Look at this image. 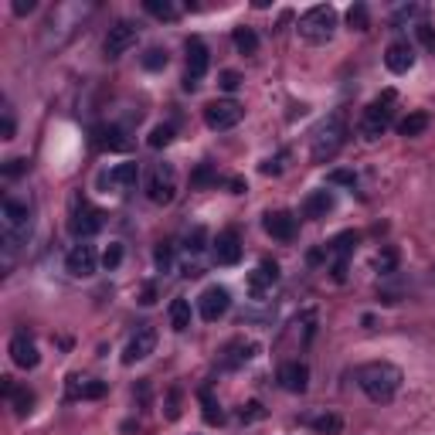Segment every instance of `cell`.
Returning <instances> with one entry per match:
<instances>
[{"mask_svg": "<svg viewBox=\"0 0 435 435\" xmlns=\"http://www.w3.org/2000/svg\"><path fill=\"white\" fill-rule=\"evenodd\" d=\"M20 173H27V160H24V157H14V160L4 164V177H7V180H14Z\"/></svg>", "mask_w": 435, "mask_h": 435, "instance_id": "obj_39", "label": "cell"}, {"mask_svg": "<svg viewBox=\"0 0 435 435\" xmlns=\"http://www.w3.org/2000/svg\"><path fill=\"white\" fill-rule=\"evenodd\" d=\"M296 31H300V38L306 44H326L333 38V31H337V11L330 4H317V7H310L300 18Z\"/></svg>", "mask_w": 435, "mask_h": 435, "instance_id": "obj_3", "label": "cell"}, {"mask_svg": "<svg viewBox=\"0 0 435 435\" xmlns=\"http://www.w3.org/2000/svg\"><path fill=\"white\" fill-rule=\"evenodd\" d=\"M255 354H259V343L245 341V337H235V341L225 347V367H231V371H235V367H245Z\"/></svg>", "mask_w": 435, "mask_h": 435, "instance_id": "obj_21", "label": "cell"}, {"mask_svg": "<svg viewBox=\"0 0 435 435\" xmlns=\"http://www.w3.org/2000/svg\"><path fill=\"white\" fill-rule=\"evenodd\" d=\"M204 242H208V231H204V228H194L188 235V242H184V248L197 255V252H204Z\"/></svg>", "mask_w": 435, "mask_h": 435, "instance_id": "obj_37", "label": "cell"}, {"mask_svg": "<svg viewBox=\"0 0 435 435\" xmlns=\"http://www.w3.org/2000/svg\"><path fill=\"white\" fill-rule=\"evenodd\" d=\"M333 208H337L333 190H313V194L303 201V214L310 218V221H320V218H326Z\"/></svg>", "mask_w": 435, "mask_h": 435, "instance_id": "obj_20", "label": "cell"}, {"mask_svg": "<svg viewBox=\"0 0 435 435\" xmlns=\"http://www.w3.org/2000/svg\"><path fill=\"white\" fill-rule=\"evenodd\" d=\"M415 35H418V41H422L429 51H435V27H432V24H425V20H422V24L415 27Z\"/></svg>", "mask_w": 435, "mask_h": 435, "instance_id": "obj_40", "label": "cell"}, {"mask_svg": "<svg viewBox=\"0 0 435 435\" xmlns=\"http://www.w3.org/2000/svg\"><path fill=\"white\" fill-rule=\"evenodd\" d=\"M106 395V381H92V378H82V374H72L68 378V398H102Z\"/></svg>", "mask_w": 435, "mask_h": 435, "instance_id": "obj_23", "label": "cell"}, {"mask_svg": "<svg viewBox=\"0 0 435 435\" xmlns=\"http://www.w3.org/2000/svg\"><path fill=\"white\" fill-rule=\"evenodd\" d=\"M306 422H310L313 432H320V435H341V429H343L341 415H317V418H306Z\"/></svg>", "mask_w": 435, "mask_h": 435, "instance_id": "obj_27", "label": "cell"}, {"mask_svg": "<svg viewBox=\"0 0 435 435\" xmlns=\"http://www.w3.org/2000/svg\"><path fill=\"white\" fill-rule=\"evenodd\" d=\"M395 89H388V92H381L367 109L360 116V136L364 140H378L381 133L388 130L391 123H395Z\"/></svg>", "mask_w": 435, "mask_h": 435, "instance_id": "obj_4", "label": "cell"}, {"mask_svg": "<svg viewBox=\"0 0 435 435\" xmlns=\"http://www.w3.org/2000/svg\"><path fill=\"white\" fill-rule=\"evenodd\" d=\"M0 136L4 140H14V113L4 109V123H0Z\"/></svg>", "mask_w": 435, "mask_h": 435, "instance_id": "obj_46", "label": "cell"}, {"mask_svg": "<svg viewBox=\"0 0 435 435\" xmlns=\"http://www.w3.org/2000/svg\"><path fill=\"white\" fill-rule=\"evenodd\" d=\"M231 190H235V194H245V180H238V177H235V180H231Z\"/></svg>", "mask_w": 435, "mask_h": 435, "instance_id": "obj_50", "label": "cell"}, {"mask_svg": "<svg viewBox=\"0 0 435 435\" xmlns=\"http://www.w3.org/2000/svg\"><path fill=\"white\" fill-rule=\"evenodd\" d=\"M242 116H245V109L235 102V99H214V102H208L204 106V123H208L211 130H235L238 123H242Z\"/></svg>", "mask_w": 435, "mask_h": 435, "instance_id": "obj_7", "label": "cell"}, {"mask_svg": "<svg viewBox=\"0 0 435 435\" xmlns=\"http://www.w3.org/2000/svg\"><path fill=\"white\" fill-rule=\"evenodd\" d=\"M167 418H171V422L180 418V391H177V388L167 395Z\"/></svg>", "mask_w": 435, "mask_h": 435, "instance_id": "obj_42", "label": "cell"}, {"mask_svg": "<svg viewBox=\"0 0 435 435\" xmlns=\"http://www.w3.org/2000/svg\"><path fill=\"white\" fill-rule=\"evenodd\" d=\"M171 326L177 333H184L190 326V303L188 300H173L171 303Z\"/></svg>", "mask_w": 435, "mask_h": 435, "instance_id": "obj_26", "label": "cell"}, {"mask_svg": "<svg viewBox=\"0 0 435 435\" xmlns=\"http://www.w3.org/2000/svg\"><path fill=\"white\" fill-rule=\"evenodd\" d=\"M228 306H231V293H228L225 286H208V289L201 293V300H197V310H201V317L208 323L221 320L228 313Z\"/></svg>", "mask_w": 435, "mask_h": 435, "instance_id": "obj_12", "label": "cell"}, {"mask_svg": "<svg viewBox=\"0 0 435 435\" xmlns=\"http://www.w3.org/2000/svg\"><path fill=\"white\" fill-rule=\"evenodd\" d=\"M4 395L11 398V405H14V412H18V415H27V412H31V405H35V395H31L27 388H18L11 378H4Z\"/></svg>", "mask_w": 435, "mask_h": 435, "instance_id": "obj_24", "label": "cell"}, {"mask_svg": "<svg viewBox=\"0 0 435 435\" xmlns=\"http://www.w3.org/2000/svg\"><path fill=\"white\" fill-rule=\"evenodd\" d=\"M286 160H289V153H276V157H269L262 164V173H283V167H286Z\"/></svg>", "mask_w": 435, "mask_h": 435, "instance_id": "obj_41", "label": "cell"}, {"mask_svg": "<svg viewBox=\"0 0 435 435\" xmlns=\"http://www.w3.org/2000/svg\"><path fill=\"white\" fill-rule=\"evenodd\" d=\"M238 85H242V75H238V72H221V89H225V92H235Z\"/></svg>", "mask_w": 435, "mask_h": 435, "instance_id": "obj_44", "label": "cell"}, {"mask_svg": "<svg viewBox=\"0 0 435 435\" xmlns=\"http://www.w3.org/2000/svg\"><path fill=\"white\" fill-rule=\"evenodd\" d=\"M354 245H357V235H354V231H341V235L330 242V252H333L337 259H343V262H347V259H350V252H354Z\"/></svg>", "mask_w": 435, "mask_h": 435, "instance_id": "obj_29", "label": "cell"}, {"mask_svg": "<svg viewBox=\"0 0 435 435\" xmlns=\"http://www.w3.org/2000/svg\"><path fill=\"white\" fill-rule=\"evenodd\" d=\"M95 265H99V255H95V245H89V242L72 245L68 255H65V269H68V276H75V279H89L95 272Z\"/></svg>", "mask_w": 435, "mask_h": 435, "instance_id": "obj_10", "label": "cell"}, {"mask_svg": "<svg viewBox=\"0 0 435 435\" xmlns=\"http://www.w3.org/2000/svg\"><path fill=\"white\" fill-rule=\"evenodd\" d=\"M136 177H140V164H116L109 173H102L99 177V184L102 188H109V190H130L133 184H136Z\"/></svg>", "mask_w": 435, "mask_h": 435, "instance_id": "obj_19", "label": "cell"}, {"mask_svg": "<svg viewBox=\"0 0 435 435\" xmlns=\"http://www.w3.org/2000/svg\"><path fill=\"white\" fill-rule=\"evenodd\" d=\"M429 286H432V289H435V265H432V269H429Z\"/></svg>", "mask_w": 435, "mask_h": 435, "instance_id": "obj_51", "label": "cell"}, {"mask_svg": "<svg viewBox=\"0 0 435 435\" xmlns=\"http://www.w3.org/2000/svg\"><path fill=\"white\" fill-rule=\"evenodd\" d=\"M384 65H388V72H395V75L412 72V65H415V48H412L408 41H391L388 51H384Z\"/></svg>", "mask_w": 435, "mask_h": 435, "instance_id": "obj_15", "label": "cell"}, {"mask_svg": "<svg viewBox=\"0 0 435 435\" xmlns=\"http://www.w3.org/2000/svg\"><path fill=\"white\" fill-rule=\"evenodd\" d=\"M92 143L99 150H130V140H126V133L119 130V126H95L92 130Z\"/></svg>", "mask_w": 435, "mask_h": 435, "instance_id": "obj_22", "label": "cell"}, {"mask_svg": "<svg viewBox=\"0 0 435 435\" xmlns=\"http://www.w3.org/2000/svg\"><path fill=\"white\" fill-rule=\"evenodd\" d=\"M147 197L153 204H171L177 197V171L173 164H153L147 173Z\"/></svg>", "mask_w": 435, "mask_h": 435, "instance_id": "obj_5", "label": "cell"}, {"mask_svg": "<svg viewBox=\"0 0 435 435\" xmlns=\"http://www.w3.org/2000/svg\"><path fill=\"white\" fill-rule=\"evenodd\" d=\"M265 412H262V405L259 401H248L245 408H242V422H255V418H262Z\"/></svg>", "mask_w": 435, "mask_h": 435, "instance_id": "obj_45", "label": "cell"}, {"mask_svg": "<svg viewBox=\"0 0 435 435\" xmlns=\"http://www.w3.org/2000/svg\"><path fill=\"white\" fill-rule=\"evenodd\" d=\"M11 360H14L18 367H24V371H35L41 364L38 343H35V337H31L27 330H18V333L11 337Z\"/></svg>", "mask_w": 435, "mask_h": 435, "instance_id": "obj_13", "label": "cell"}, {"mask_svg": "<svg viewBox=\"0 0 435 435\" xmlns=\"http://www.w3.org/2000/svg\"><path fill=\"white\" fill-rule=\"evenodd\" d=\"M425 130H429V116L425 113H408L398 123V133H401V136H422Z\"/></svg>", "mask_w": 435, "mask_h": 435, "instance_id": "obj_25", "label": "cell"}, {"mask_svg": "<svg viewBox=\"0 0 435 435\" xmlns=\"http://www.w3.org/2000/svg\"><path fill=\"white\" fill-rule=\"evenodd\" d=\"M211 180H218V177H214V171H211V164H201V167H197V173H194V184H197V188H204V184H211Z\"/></svg>", "mask_w": 435, "mask_h": 435, "instance_id": "obj_43", "label": "cell"}, {"mask_svg": "<svg viewBox=\"0 0 435 435\" xmlns=\"http://www.w3.org/2000/svg\"><path fill=\"white\" fill-rule=\"evenodd\" d=\"M211 58H208V44L201 38H190L188 41V78H184V89H197V82L204 78V72H208Z\"/></svg>", "mask_w": 435, "mask_h": 435, "instance_id": "obj_11", "label": "cell"}, {"mask_svg": "<svg viewBox=\"0 0 435 435\" xmlns=\"http://www.w3.org/2000/svg\"><path fill=\"white\" fill-rule=\"evenodd\" d=\"M242 259V238H238V231H221L218 238H214V262L218 265H238Z\"/></svg>", "mask_w": 435, "mask_h": 435, "instance_id": "obj_17", "label": "cell"}, {"mask_svg": "<svg viewBox=\"0 0 435 435\" xmlns=\"http://www.w3.org/2000/svg\"><path fill=\"white\" fill-rule=\"evenodd\" d=\"M164 65H167V51H160V48H150L143 55V68H150V72H160Z\"/></svg>", "mask_w": 435, "mask_h": 435, "instance_id": "obj_36", "label": "cell"}, {"mask_svg": "<svg viewBox=\"0 0 435 435\" xmlns=\"http://www.w3.org/2000/svg\"><path fill=\"white\" fill-rule=\"evenodd\" d=\"M119 262H123V245L113 242V245L102 252V265H106V269H119Z\"/></svg>", "mask_w": 435, "mask_h": 435, "instance_id": "obj_38", "label": "cell"}, {"mask_svg": "<svg viewBox=\"0 0 435 435\" xmlns=\"http://www.w3.org/2000/svg\"><path fill=\"white\" fill-rule=\"evenodd\" d=\"M143 7L150 11L153 18H160V20H173V18H177V11H173L171 0H147Z\"/></svg>", "mask_w": 435, "mask_h": 435, "instance_id": "obj_32", "label": "cell"}, {"mask_svg": "<svg viewBox=\"0 0 435 435\" xmlns=\"http://www.w3.org/2000/svg\"><path fill=\"white\" fill-rule=\"evenodd\" d=\"M35 11V0H14V14L24 18V14H31Z\"/></svg>", "mask_w": 435, "mask_h": 435, "instance_id": "obj_49", "label": "cell"}, {"mask_svg": "<svg viewBox=\"0 0 435 435\" xmlns=\"http://www.w3.org/2000/svg\"><path fill=\"white\" fill-rule=\"evenodd\" d=\"M140 303H143V306H153V303H157V286H153V283L143 286V296H140Z\"/></svg>", "mask_w": 435, "mask_h": 435, "instance_id": "obj_48", "label": "cell"}, {"mask_svg": "<svg viewBox=\"0 0 435 435\" xmlns=\"http://www.w3.org/2000/svg\"><path fill=\"white\" fill-rule=\"evenodd\" d=\"M374 269H378L381 276H391V272L398 269V252L395 248H384L378 259H374Z\"/></svg>", "mask_w": 435, "mask_h": 435, "instance_id": "obj_33", "label": "cell"}, {"mask_svg": "<svg viewBox=\"0 0 435 435\" xmlns=\"http://www.w3.org/2000/svg\"><path fill=\"white\" fill-rule=\"evenodd\" d=\"M171 140H173V126L171 123H160V126H153L150 130V140H147V143H150L153 150H164Z\"/></svg>", "mask_w": 435, "mask_h": 435, "instance_id": "obj_30", "label": "cell"}, {"mask_svg": "<svg viewBox=\"0 0 435 435\" xmlns=\"http://www.w3.org/2000/svg\"><path fill=\"white\" fill-rule=\"evenodd\" d=\"M201 405H204V418H208L211 425H221V408H218V401H214V398H211V391L208 388H204V391H201Z\"/></svg>", "mask_w": 435, "mask_h": 435, "instance_id": "obj_34", "label": "cell"}, {"mask_svg": "<svg viewBox=\"0 0 435 435\" xmlns=\"http://www.w3.org/2000/svg\"><path fill=\"white\" fill-rule=\"evenodd\" d=\"M279 384H283L286 391H293V395H303L306 384H310V367H306L303 360H289L279 367Z\"/></svg>", "mask_w": 435, "mask_h": 435, "instance_id": "obj_18", "label": "cell"}, {"mask_svg": "<svg viewBox=\"0 0 435 435\" xmlns=\"http://www.w3.org/2000/svg\"><path fill=\"white\" fill-rule=\"evenodd\" d=\"M262 225L276 242H293L296 238V214L293 211H269Z\"/></svg>", "mask_w": 435, "mask_h": 435, "instance_id": "obj_16", "label": "cell"}, {"mask_svg": "<svg viewBox=\"0 0 435 435\" xmlns=\"http://www.w3.org/2000/svg\"><path fill=\"white\" fill-rule=\"evenodd\" d=\"M68 228H72V235H75L78 242H89L95 231L102 228V211L92 208L85 197H75L72 211H68Z\"/></svg>", "mask_w": 435, "mask_h": 435, "instance_id": "obj_6", "label": "cell"}, {"mask_svg": "<svg viewBox=\"0 0 435 435\" xmlns=\"http://www.w3.org/2000/svg\"><path fill=\"white\" fill-rule=\"evenodd\" d=\"M357 384L374 405H388L398 395V388H401V371L395 364H388V360H374V364L357 367Z\"/></svg>", "mask_w": 435, "mask_h": 435, "instance_id": "obj_2", "label": "cell"}, {"mask_svg": "<svg viewBox=\"0 0 435 435\" xmlns=\"http://www.w3.org/2000/svg\"><path fill=\"white\" fill-rule=\"evenodd\" d=\"M279 283V265L272 262V259H262L259 269L248 276V293L255 296V300H265L269 293H272V286Z\"/></svg>", "mask_w": 435, "mask_h": 435, "instance_id": "obj_14", "label": "cell"}, {"mask_svg": "<svg viewBox=\"0 0 435 435\" xmlns=\"http://www.w3.org/2000/svg\"><path fill=\"white\" fill-rule=\"evenodd\" d=\"M136 41H140V24H133V20H116L113 27H109V35H106V55L109 58L126 55L130 48H136Z\"/></svg>", "mask_w": 435, "mask_h": 435, "instance_id": "obj_8", "label": "cell"}, {"mask_svg": "<svg viewBox=\"0 0 435 435\" xmlns=\"http://www.w3.org/2000/svg\"><path fill=\"white\" fill-rule=\"evenodd\" d=\"M330 180H333V184H347V188H354V184H357V180H354V173H347V171H333V173H330Z\"/></svg>", "mask_w": 435, "mask_h": 435, "instance_id": "obj_47", "label": "cell"}, {"mask_svg": "<svg viewBox=\"0 0 435 435\" xmlns=\"http://www.w3.org/2000/svg\"><path fill=\"white\" fill-rule=\"evenodd\" d=\"M235 48L242 55H255L259 51V35L252 27H235Z\"/></svg>", "mask_w": 435, "mask_h": 435, "instance_id": "obj_28", "label": "cell"}, {"mask_svg": "<svg viewBox=\"0 0 435 435\" xmlns=\"http://www.w3.org/2000/svg\"><path fill=\"white\" fill-rule=\"evenodd\" d=\"M347 24H350L354 31H367V27H371V18H367V7H364V4H354V7L347 11Z\"/></svg>", "mask_w": 435, "mask_h": 435, "instance_id": "obj_31", "label": "cell"}, {"mask_svg": "<svg viewBox=\"0 0 435 435\" xmlns=\"http://www.w3.org/2000/svg\"><path fill=\"white\" fill-rule=\"evenodd\" d=\"M347 143V113L333 109L330 116H323L317 123V130L310 133V157L313 164H330Z\"/></svg>", "mask_w": 435, "mask_h": 435, "instance_id": "obj_1", "label": "cell"}, {"mask_svg": "<svg viewBox=\"0 0 435 435\" xmlns=\"http://www.w3.org/2000/svg\"><path fill=\"white\" fill-rule=\"evenodd\" d=\"M153 262H157V269H160V272H171V269H173V248L167 245V242H160V245H157V252H153Z\"/></svg>", "mask_w": 435, "mask_h": 435, "instance_id": "obj_35", "label": "cell"}, {"mask_svg": "<svg viewBox=\"0 0 435 435\" xmlns=\"http://www.w3.org/2000/svg\"><path fill=\"white\" fill-rule=\"evenodd\" d=\"M153 347H157V330H153L150 323H140L133 330V337L126 341V347H123V364H136V360L150 357Z\"/></svg>", "mask_w": 435, "mask_h": 435, "instance_id": "obj_9", "label": "cell"}]
</instances>
